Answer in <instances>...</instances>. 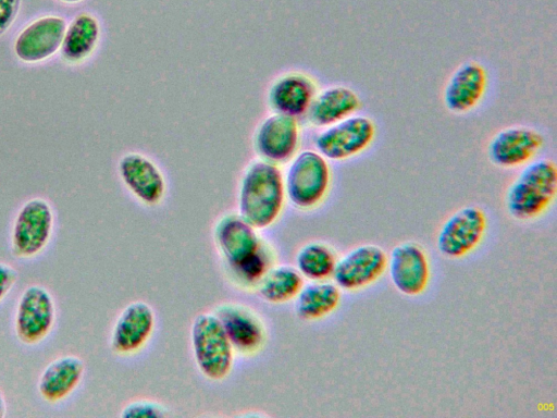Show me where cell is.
<instances>
[{"label": "cell", "instance_id": "obj_1", "mask_svg": "<svg viewBox=\"0 0 557 418\" xmlns=\"http://www.w3.org/2000/svg\"><path fill=\"white\" fill-rule=\"evenodd\" d=\"M213 239L228 278L240 288L256 290L276 265L273 246L238 212L225 213L215 222Z\"/></svg>", "mask_w": 557, "mask_h": 418}, {"label": "cell", "instance_id": "obj_2", "mask_svg": "<svg viewBox=\"0 0 557 418\" xmlns=\"http://www.w3.org/2000/svg\"><path fill=\"white\" fill-rule=\"evenodd\" d=\"M286 201L281 167L259 158L248 163L239 181L237 212L260 231L277 222Z\"/></svg>", "mask_w": 557, "mask_h": 418}, {"label": "cell", "instance_id": "obj_3", "mask_svg": "<svg viewBox=\"0 0 557 418\" xmlns=\"http://www.w3.org/2000/svg\"><path fill=\"white\" fill-rule=\"evenodd\" d=\"M557 169L549 159L532 160L509 185L505 202L511 217L531 220L542 214L555 199Z\"/></svg>", "mask_w": 557, "mask_h": 418}, {"label": "cell", "instance_id": "obj_4", "mask_svg": "<svg viewBox=\"0 0 557 418\" xmlns=\"http://www.w3.org/2000/svg\"><path fill=\"white\" fill-rule=\"evenodd\" d=\"M332 170L318 150L298 151L284 172L286 200L301 211L319 207L329 194Z\"/></svg>", "mask_w": 557, "mask_h": 418}, {"label": "cell", "instance_id": "obj_5", "mask_svg": "<svg viewBox=\"0 0 557 418\" xmlns=\"http://www.w3.org/2000/svg\"><path fill=\"white\" fill-rule=\"evenodd\" d=\"M190 346L195 364L206 379L221 381L230 376L235 352L213 311L199 314L193 320Z\"/></svg>", "mask_w": 557, "mask_h": 418}, {"label": "cell", "instance_id": "obj_6", "mask_svg": "<svg viewBox=\"0 0 557 418\" xmlns=\"http://www.w3.org/2000/svg\"><path fill=\"white\" fill-rule=\"evenodd\" d=\"M375 136V122L367 115L356 113L323 127L314 138V146L327 160L343 161L368 149Z\"/></svg>", "mask_w": 557, "mask_h": 418}, {"label": "cell", "instance_id": "obj_7", "mask_svg": "<svg viewBox=\"0 0 557 418\" xmlns=\"http://www.w3.org/2000/svg\"><path fill=\"white\" fill-rule=\"evenodd\" d=\"M53 211L40 197L28 199L20 208L11 233V248L18 258H32L48 245L53 232Z\"/></svg>", "mask_w": 557, "mask_h": 418}, {"label": "cell", "instance_id": "obj_8", "mask_svg": "<svg viewBox=\"0 0 557 418\" xmlns=\"http://www.w3.org/2000/svg\"><path fill=\"white\" fill-rule=\"evenodd\" d=\"M300 135L298 119L272 112L257 125L252 147L259 159L281 167L299 151Z\"/></svg>", "mask_w": 557, "mask_h": 418}, {"label": "cell", "instance_id": "obj_9", "mask_svg": "<svg viewBox=\"0 0 557 418\" xmlns=\"http://www.w3.org/2000/svg\"><path fill=\"white\" fill-rule=\"evenodd\" d=\"M220 320L235 354L252 357L268 340L267 325L251 307L239 303L220 304L213 311Z\"/></svg>", "mask_w": 557, "mask_h": 418}, {"label": "cell", "instance_id": "obj_10", "mask_svg": "<svg viewBox=\"0 0 557 418\" xmlns=\"http://www.w3.org/2000/svg\"><path fill=\"white\" fill-rule=\"evenodd\" d=\"M55 319L54 300L42 285L27 286L17 303L14 328L17 339L27 345L41 342L50 333Z\"/></svg>", "mask_w": 557, "mask_h": 418}, {"label": "cell", "instance_id": "obj_11", "mask_svg": "<svg viewBox=\"0 0 557 418\" xmlns=\"http://www.w3.org/2000/svg\"><path fill=\"white\" fill-rule=\"evenodd\" d=\"M485 229L486 216L481 208L462 207L442 224L436 238L437 248L443 256L463 257L479 245Z\"/></svg>", "mask_w": 557, "mask_h": 418}, {"label": "cell", "instance_id": "obj_12", "mask_svg": "<svg viewBox=\"0 0 557 418\" xmlns=\"http://www.w3.org/2000/svg\"><path fill=\"white\" fill-rule=\"evenodd\" d=\"M66 21L59 15H44L28 23L15 37L13 51L23 63L44 62L60 51Z\"/></svg>", "mask_w": 557, "mask_h": 418}, {"label": "cell", "instance_id": "obj_13", "mask_svg": "<svg viewBox=\"0 0 557 418\" xmlns=\"http://www.w3.org/2000/svg\"><path fill=\"white\" fill-rule=\"evenodd\" d=\"M117 171L123 185L140 204L154 207L164 199L165 177L149 157L140 152H127L120 158Z\"/></svg>", "mask_w": 557, "mask_h": 418}, {"label": "cell", "instance_id": "obj_14", "mask_svg": "<svg viewBox=\"0 0 557 418\" xmlns=\"http://www.w3.org/2000/svg\"><path fill=\"white\" fill-rule=\"evenodd\" d=\"M156 316L152 307L143 300L126 305L117 316L111 331V349L121 356L140 352L152 336Z\"/></svg>", "mask_w": 557, "mask_h": 418}, {"label": "cell", "instance_id": "obj_15", "mask_svg": "<svg viewBox=\"0 0 557 418\" xmlns=\"http://www.w3.org/2000/svg\"><path fill=\"white\" fill-rule=\"evenodd\" d=\"M544 145L543 135L535 128L513 125L499 130L488 142L490 160L502 168H516L534 159Z\"/></svg>", "mask_w": 557, "mask_h": 418}, {"label": "cell", "instance_id": "obj_16", "mask_svg": "<svg viewBox=\"0 0 557 418\" xmlns=\"http://www.w3.org/2000/svg\"><path fill=\"white\" fill-rule=\"evenodd\" d=\"M386 267L385 251L380 246L366 244L337 259L332 278L339 288L354 291L376 281Z\"/></svg>", "mask_w": 557, "mask_h": 418}, {"label": "cell", "instance_id": "obj_17", "mask_svg": "<svg viewBox=\"0 0 557 418\" xmlns=\"http://www.w3.org/2000/svg\"><path fill=\"white\" fill-rule=\"evenodd\" d=\"M318 91L317 82L310 75L286 72L270 84L267 102L273 113L299 119L306 116Z\"/></svg>", "mask_w": 557, "mask_h": 418}, {"label": "cell", "instance_id": "obj_18", "mask_svg": "<svg viewBox=\"0 0 557 418\" xmlns=\"http://www.w3.org/2000/svg\"><path fill=\"white\" fill-rule=\"evenodd\" d=\"M391 281L403 294H421L429 282V261L423 248L416 243H401L393 248L387 259Z\"/></svg>", "mask_w": 557, "mask_h": 418}, {"label": "cell", "instance_id": "obj_19", "mask_svg": "<svg viewBox=\"0 0 557 418\" xmlns=\"http://www.w3.org/2000/svg\"><path fill=\"white\" fill-rule=\"evenodd\" d=\"M486 69L476 61L460 64L449 76L443 93L445 107L454 113H467L476 108L487 89Z\"/></svg>", "mask_w": 557, "mask_h": 418}, {"label": "cell", "instance_id": "obj_20", "mask_svg": "<svg viewBox=\"0 0 557 418\" xmlns=\"http://www.w3.org/2000/svg\"><path fill=\"white\" fill-rule=\"evenodd\" d=\"M361 107L359 95L345 85H333L319 90L306 114L314 127H326L356 114Z\"/></svg>", "mask_w": 557, "mask_h": 418}, {"label": "cell", "instance_id": "obj_21", "mask_svg": "<svg viewBox=\"0 0 557 418\" xmlns=\"http://www.w3.org/2000/svg\"><path fill=\"white\" fill-rule=\"evenodd\" d=\"M84 372L85 364L78 356L64 355L53 359L40 373V396L48 403L63 401L78 386Z\"/></svg>", "mask_w": 557, "mask_h": 418}, {"label": "cell", "instance_id": "obj_22", "mask_svg": "<svg viewBox=\"0 0 557 418\" xmlns=\"http://www.w3.org/2000/svg\"><path fill=\"white\" fill-rule=\"evenodd\" d=\"M101 35L98 19L88 12L77 14L62 39L60 56L69 64H81L91 57L98 47Z\"/></svg>", "mask_w": 557, "mask_h": 418}, {"label": "cell", "instance_id": "obj_23", "mask_svg": "<svg viewBox=\"0 0 557 418\" xmlns=\"http://www.w3.org/2000/svg\"><path fill=\"white\" fill-rule=\"evenodd\" d=\"M295 314L304 321H314L332 314L341 302L339 287L332 282L310 281L294 299Z\"/></svg>", "mask_w": 557, "mask_h": 418}, {"label": "cell", "instance_id": "obj_24", "mask_svg": "<svg viewBox=\"0 0 557 418\" xmlns=\"http://www.w3.org/2000/svg\"><path fill=\"white\" fill-rule=\"evenodd\" d=\"M304 284V278L296 267L274 265L261 279L256 291L262 300L282 305L294 300Z\"/></svg>", "mask_w": 557, "mask_h": 418}, {"label": "cell", "instance_id": "obj_25", "mask_svg": "<svg viewBox=\"0 0 557 418\" xmlns=\"http://www.w3.org/2000/svg\"><path fill=\"white\" fill-rule=\"evenodd\" d=\"M336 261V255L327 244L310 242L297 251L295 267L304 279L325 281L332 278Z\"/></svg>", "mask_w": 557, "mask_h": 418}, {"label": "cell", "instance_id": "obj_26", "mask_svg": "<svg viewBox=\"0 0 557 418\" xmlns=\"http://www.w3.org/2000/svg\"><path fill=\"white\" fill-rule=\"evenodd\" d=\"M168 410L161 404L149 399H137L126 404L121 417H164Z\"/></svg>", "mask_w": 557, "mask_h": 418}, {"label": "cell", "instance_id": "obj_27", "mask_svg": "<svg viewBox=\"0 0 557 418\" xmlns=\"http://www.w3.org/2000/svg\"><path fill=\"white\" fill-rule=\"evenodd\" d=\"M21 0H0V37L12 26L16 19Z\"/></svg>", "mask_w": 557, "mask_h": 418}, {"label": "cell", "instance_id": "obj_28", "mask_svg": "<svg viewBox=\"0 0 557 418\" xmlns=\"http://www.w3.org/2000/svg\"><path fill=\"white\" fill-rule=\"evenodd\" d=\"M16 279L17 273L15 269L10 265L0 261V302L11 291Z\"/></svg>", "mask_w": 557, "mask_h": 418}, {"label": "cell", "instance_id": "obj_29", "mask_svg": "<svg viewBox=\"0 0 557 418\" xmlns=\"http://www.w3.org/2000/svg\"><path fill=\"white\" fill-rule=\"evenodd\" d=\"M7 404L3 394L0 392V418L5 415Z\"/></svg>", "mask_w": 557, "mask_h": 418}, {"label": "cell", "instance_id": "obj_30", "mask_svg": "<svg viewBox=\"0 0 557 418\" xmlns=\"http://www.w3.org/2000/svg\"><path fill=\"white\" fill-rule=\"evenodd\" d=\"M58 1H61L63 3H69V4H75V3H79L84 0H58Z\"/></svg>", "mask_w": 557, "mask_h": 418}]
</instances>
